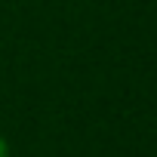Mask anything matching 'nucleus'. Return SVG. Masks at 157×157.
Instances as JSON below:
<instances>
[{
    "label": "nucleus",
    "mask_w": 157,
    "mask_h": 157,
    "mask_svg": "<svg viewBox=\"0 0 157 157\" xmlns=\"http://www.w3.org/2000/svg\"><path fill=\"white\" fill-rule=\"evenodd\" d=\"M0 157H13V145H10V139L0 132Z\"/></svg>",
    "instance_id": "obj_1"
}]
</instances>
